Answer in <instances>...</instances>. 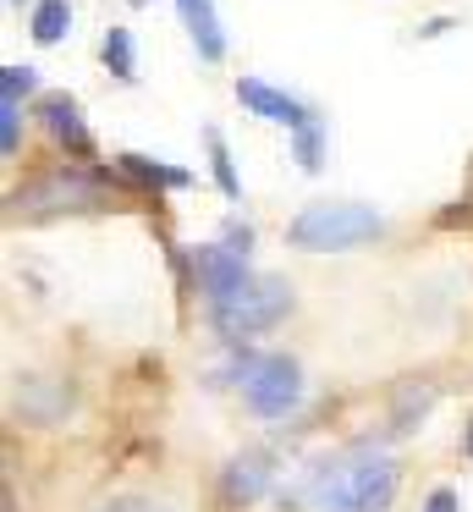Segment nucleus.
Returning a JSON list of instances; mask_svg holds the SVG:
<instances>
[{"mask_svg":"<svg viewBox=\"0 0 473 512\" xmlns=\"http://www.w3.org/2000/svg\"><path fill=\"white\" fill-rule=\"evenodd\" d=\"M308 501L319 512H391L396 501V474L391 457L369 452V457H330V463H314L308 468Z\"/></svg>","mask_w":473,"mask_h":512,"instance_id":"nucleus-1","label":"nucleus"},{"mask_svg":"<svg viewBox=\"0 0 473 512\" xmlns=\"http://www.w3.org/2000/svg\"><path fill=\"white\" fill-rule=\"evenodd\" d=\"M380 237H385V215L352 199L303 204L286 221V248H297V254H352V248H369Z\"/></svg>","mask_w":473,"mask_h":512,"instance_id":"nucleus-2","label":"nucleus"},{"mask_svg":"<svg viewBox=\"0 0 473 512\" xmlns=\"http://www.w3.org/2000/svg\"><path fill=\"white\" fill-rule=\"evenodd\" d=\"M226 375H231V386L242 391L253 419H286V413L303 402V369H297L292 353H248V347H242Z\"/></svg>","mask_w":473,"mask_h":512,"instance_id":"nucleus-3","label":"nucleus"},{"mask_svg":"<svg viewBox=\"0 0 473 512\" xmlns=\"http://www.w3.org/2000/svg\"><path fill=\"white\" fill-rule=\"evenodd\" d=\"M292 281H281V276H253L248 287L237 292V298H226V303H215V309H204L209 314V325H215V336L220 342H248V336H264V331H275V325L292 314Z\"/></svg>","mask_w":473,"mask_h":512,"instance_id":"nucleus-4","label":"nucleus"},{"mask_svg":"<svg viewBox=\"0 0 473 512\" xmlns=\"http://www.w3.org/2000/svg\"><path fill=\"white\" fill-rule=\"evenodd\" d=\"M11 215L22 221H50V215H83V210H99L105 204V182L83 166H55V171H39L33 182H22L11 193Z\"/></svg>","mask_w":473,"mask_h":512,"instance_id":"nucleus-5","label":"nucleus"},{"mask_svg":"<svg viewBox=\"0 0 473 512\" xmlns=\"http://www.w3.org/2000/svg\"><path fill=\"white\" fill-rule=\"evenodd\" d=\"M248 281H253L248 259L231 254L226 243H204V248H193V287L204 292V309H215V303L237 298V292L248 287Z\"/></svg>","mask_w":473,"mask_h":512,"instance_id":"nucleus-6","label":"nucleus"},{"mask_svg":"<svg viewBox=\"0 0 473 512\" xmlns=\"http://www.w3.org/2000/svg\"><path fill=\"white\" fill-rule=\"evenodd\" d=\"M237 105L248 116H259V122L286 127V133H297V127L314 122V111H308L303 100H292L286 89H275V83H264V78H237Z\"/></svg>","mask_w":473,"mask_h":512,"instance_id":"nucleus-7","label":"nucleus"},{"mask_svg":"<svg viewBox=\"0 0 473 512\" xmlns=\"http://www.w3.org/2000/svg\"><path fill=\"white\" fill-rule=\"evenodd\" d=\"M275 468H270V452H259V446H248V452H237L226 468H220V496L231 501V507H253V501L270 490Z\"/></svg>","mask_w":473,"mask_h":512,"instance_id":"nucleus-8","label":"nucleus"},{"mask_svg":"<svg viewBox=\"0 0 473 512\" xmlns=\"http://www.w3.org/2000/svg\"><path fill=\"white\" fill-rule=\"evenodd\" d=\"M39 122H44V133H50L55 144H66L72 155H94V138H88L83 111H77L72 94H44V100H39Z\"/></svg>","mask_w":473,"mask_h":512,"instance_id":"nucleus-9","label":"nucleus"},{"mask_svg":"<svg viewBox=\"0 0 473 512\" xmlns=\"http://www.w3.org/2000/svg\"><path fill=\"white\" fill-rule=\"evenodd\" d=\"M187 34H193V50L204 61H220L226 56V34H220V17H215V0H176Z\"/></svg>","mask_w":473,"mask_h":512,"instance_id":"nucleus-10","label":"nucleus"},{"mask_svg":"<svg viewBox=\"0 0 473 512\" xmlns=\"http://www.w3.org/2000/svg\"><path fill=\"white\" fill-rule=\"evenodd\" d=\"M116 166H121V177L138 182V188H187V182H193V171L160 166V160H149V155H116Z\"/></svg>","mask_w":473,"mask_h":512,"instance_id":"nucleus-11","label":"nucleus"},{"mask_svg":"<svg viewBox=\"0 0 473 512\" xmlns=\"http://www.w3.org/2000/svg\"><path fill=\"white\" fill-rule=\"evenodd\" d=\"M66 28H72V6H66V0H39V6H33L28 34L39 39V45H61Z\"/></svg>","mask_w":473,"mask_h":512,"instance_id":"nucleus-12","label":"nucleus"},{"mask_svg":"<svg viewBox=\"0 0 473 512\" xmlns=\"http://www.w3.org/2000/svg\"><path fill=\"white\" fill-rule=\"evenodd\" d=\"M204 144H209V171H215V188L226 193V199H242V177H237V166H231L226 138H220L215 127H204Z\"/></svg>","mask_w":473,"mask_h":512,"instance_id":"nucleus-13","label":"nucleus"},{"mask_svg":"<svg viewBox=\"0 0 473 512\" xmlns=\"http://www.w3.org/2000/svg\"><path fill=\"white\" fill-rule=\"evenodd\" d=\"M99 56H105V67L116 72L121 83H132V78H138V61H132V34H127V28H110V34H105V45H99Z\"/></svg>","mask_w":473,"mask_h":512,"instance_id":"nucleus-14","label":"nucleus"},{"mask_svg":"<svg viewBox=\"0 0 473 512\" xmlns=\"http://www.w3.org/2000/svg\"><path fill=\"white\" fill-rule=\"evenodd\" d=\"M292 155H297V166H303V171H319V166H325V122H319V116L292 133Z\"/></svg>","mask_w":473,"mask_h":512,"instance_id":"nucleus-15","label":"nucleus"},{"mask_svg":"<svg viewBox=\"0 0 473 512\" xmlns=\"http://www.w3.org/2000/svg\"><path fill=\"white\" fill-rule=\"evenodd\" d=\"M39 89V72L33 67H0V105H22Z\"/></svg>","mask_w":473,"mask_h":512,"instance_id":"nucleus-16","label":"nucleus"},{"mask_svg":"<svg viewBox=\"0 0 473 512\" xmlns=\"http://www.w3.org/2000/svg\"><path fill=\"white\" fill-rule=\"evenodd\" d=\"M22 149V105H0V155L17 160Z\"/></svg>","mask_w":473,"mask_h":512,"instance_id":"nucleus-17","label":"nucleus"},{"mask_svg":"<svg viewBox=\"0 0 473 512\" xmlns=\"http://www.w3.org/2000/svg\"><path fill=\"white\" fill-rule=\"evenodd\" d=\"M94 512H171V507L154 501V496H110V501H99Z\"/></svg>","mask_w":473,"mask_h":512,"instance_id":"nucleus-18","label":"nucleus"},{"mask_svg":"<svg viewBox=\"0 0 473 512\" xmlns=\"http://www.w3.org/2000/svg\"><path fill=\"white\" fill-rule=\"evenodd\" d=\"M226 248H231V254H242V259H248V248H253V226L226 221Z\"/></svg>","mask_w":473,"mask_h":512,"instance_id":"nucleus-19","label":"nucleus"},{"mask_svg":"<svg viewBox=\"0 0 473 512\" xmlns=\"http://www.w3.org/2000/svg\"><path fill=\"white\" fill-rule=\"evenodd\" d=\"M418 512H462V507H457V490L435 485V490L424 496V507H418Z\"/></svg>","mask_w":473,"mask_h":512,"instance_id":"nucleus-20","label":"nucleus"},{"mask_svg":"<svg viewBox=\"0 0 473 512\" xmlns=\"http://www.w3.org/2000/svg\"><path fill=\"white\" fill-rule=\"evenodd\" d=\"M462 457H473V413H468V424H462Z\"/></svg>","mask_w":473,"mask_h":512,"instance_id":"nucleus-21","label":"nucleus"},{"mask_svg":"<svg viewBox=\"0 0 473 512\" xmlns=\"http://www.w3.org/2000/svg\"><path fill=\"white\" fill-rule=\"evenodd\" d=\"M11 6H28V0H11Z\"/></svg>","mask_w":473,"mask_h":512,"instance_id":"nucleus-22","label":"nucleus"},{"mask_svg":"<svg viewBox=\"0 0 473 512\" xmlns=\"http://www.w3.org/2000/svg\"><path fill=\"white\" fill-rule=\"evenodd\" d=\"M132 6H149V0H132Z\"/></svg>","mask_w":473,"mask_h":512,"instance_id":"nucleus-23","label":"nucleus"}]
</instances>
